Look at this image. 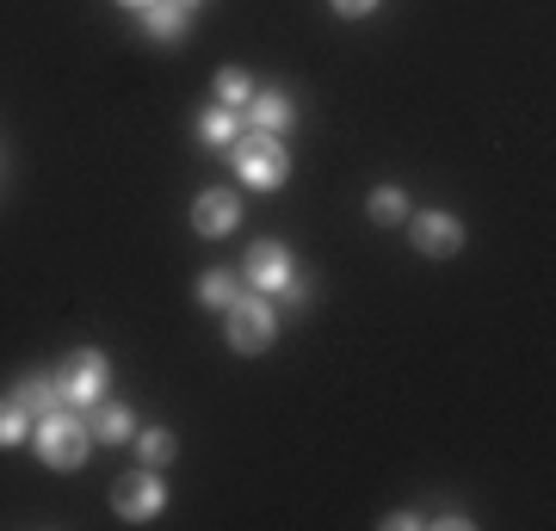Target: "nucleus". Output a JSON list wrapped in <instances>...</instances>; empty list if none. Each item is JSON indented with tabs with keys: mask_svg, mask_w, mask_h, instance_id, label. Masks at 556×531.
<instances>
[{
	"mask_svg": "<svg viewBox=\"0 0 556 531\" xmlns=\"http://www.w3.org/2000/svg\"><path fill=\"white\" fill-rule=\"evenodd\" d=\"M223 334H229V346L236 353H266L278 340V315H273V296H248L241 291L229 309H223Z\"/></svg>",
	"mask_w": 556,
	"mask_h": 531,
	"instance_id": "4",
	"label": "nucleus"
},
{
	"mask_svg": "<svg viewBox=\"0 0 556 531\" xmlns=\"http://www.w3.org/2000/svg\"><path fill=\"white\" fill-rule=\"evenodd\" d=\"M365 217L383 223V229H390V223H408V192H402V186H378V192L365 198Z\"/></svg>",
	"mask_w": 556,
	"mask_h": 531,
	"instance_id": "15",
	"label": "nucleus"
},
{
	"mask_svg": "<svg viewBox=\"0 0 556 531\" xmlns=\"http://www.w3.org/2000/svg\"><path fill=\"white\" fill-rule=\"evenodd\" d=\"M112 513H118L124 526H149V519H161L167 513V482H161L149 464L130 476H118V489H112Z\"/></svg>",
	"mask_w": 556,
	"mask_h": 531,
	"instance_id": "6",
	"label": "nucleus"
},
{
	"mask_svg": "<svg viewBox=\"0 0 556 531\" xmlns=\"http://www.w3.org/2000/svg\"><path fill=\"white\" fill-rule=\"evenodd\" d=\"M50 383H56V395L68 402V408H93V402L105 395V383H112V358H105L100 346H75V353L56 365Z\"/></svg>",
	"mask_w": 556,
	"mask_h": 531,
	"instance_id": "3",
	"label": "nucleus"
},
{
	"mask_svg": "<svg viewBox=\"0 0 556 531\" xmlns=\"http://www.w3.org/2000/svg\"><path fill=\"white\" fill-rule=\"evenodd\" d=\"M13 402H20V408L31 414V420H38L43 408H56L62 395H56V383H50V377H25L20 390H13Z\"/></svg>",
	"mask_w": 556,
	"mask_h": 531,
	"instance_id": "17",
	"label": "nucleus"
},
{
	"mask_svg": "<svg viewBox=\"0 0 556 531\" xmlns=\"http://www.w3.org/2000/svg\"><path fill=\"white\" fill-rule=\"evenodd\" d=\"M408 241L427 260H452V254H464V223L452 211H408Z\"/></svg>",
	"mask_w": 556,
	"mask_h": 531,
	"instance_id": "7",
	"label": "nucleus"
},
{
	"mask_svg": "<svg viewBox=\"0 0 556 531\" xmlns=\"http://www.w3.org/2000/svg\"><path fill=\"white\" fill-rule=\"evenodd\" d=\"M340 20H365V13H378V0H328Z\"/></svg>",
	"mask_w": 556,
	"mask_h": 531,
	"instance_id": "19",
	"label": "nucleus"
},
{
	"mask_svg": "<svg viewBox=\"0 0 556 531\" xmlns=\"http://www.w3.org/2000/svg\"><path fill=\"white\" fill-rule=\"evenodd\" d=\"M383 526H390V531H396V526H402V531H415V526H420V513H408V507H402V513H390Z\"/></svg>",
	"mask_w": 556,
	"mask_h": 531,
	"instance_id": "20",
	"label": "nucleus"
},
{
	"mask_svg": "<svg viewBox=\"0 0 556 531\" xmlns=\"http://www.w3.org/2000/svg\"><path fill=\"white\" fill-rule=\"evenodd\" d=\"M229 167H236V179L248 192H278L291 179V149L273 130H241L236 149H229Z\"/></svg>",
	"mask_w": 556,
	"mask_h": 531,
	"instance_id": "2",
	"label": "nucleus"
},
{
	"mask_svg": "<svg viewBox=\"0 0 556 531\" xmlns=\"http://www.w3.org/2000/svg\"><path fill=\"white\" fill-rule=\"evenodd\" d=\"M130 452L149 464V470H161V464H174V452H179V439L167 433V427H137V439H130Z\"/></svg>",
	"mask_w": 556,
	"mask_h": 531,
	"instance_id": "14",
	"label": "nucleus"
},
{
	"mask_svg": "<svg viewBox=\"0 0 556 531\" xmlns=\"http://www.w3.org/2000/svg\"><path fill=\"white\" fill-rule=\"evenodd\" d=\"M248 291V285H241V273H229V266H211V273L199 278V303L204 309H229V303H236V296Z\"/></svg>",
	"mask_w": 556,
	"mask_h": 531,
	"instance_id": "13",
	"label": "nucleus"
},
{
	"mask_svg": "<svg viewBox=\"0 0 556 531\" xmlns=\"http://www.w3.org/2000/svg\"><path fill=\"white\" fill-rule=\"evenodd\" d=\"M13 445H31V414L13 395H0V452H13Z\"/></svg>",
	"mask_w": 556,
	"mask_h": 531,
	"instance_id": "16",
	"label": "nucleus"
},
{
	"mask_svg": "<svg viewBox=\"0 0 556 531\" xmlns=\"http://www.w3.org/2000/svg\"><path fill=\"white\" fill-rule=\"evenodd\" d=\"M87 420H93V439H100V445H130V439H137V414H130V402L100 395V402L87 408Z\"/></svg>",
	"mask_w": 556,
	"mask_h": 531,
	"instance_id": "10",
	"label": "nucleus"
},
{
	"mask_svg": "<svg viewBox=\"0 0 556 531\" xmlns=\"http://www.w3.org/2000/svg\"><path fill=\"white\" fill-rule=\"evenodd\" d=\"M118 7H130V13H142V7H149V0H118Z\"/></svg>",
	"mask_w": 556,
	"mask_h": 531,
	"instance_id": "21",
	"label": "nucleus"
},
{
	"mask_svg": "<svg viewBox=\"0 0 556 531\" xmlns=\"http://www.w3.org/2000/svg\"><path fill=\"white\" fill-rule=\"evenodd\" d=\"M254 99V80H248V68H217V105H248Z\"/></svg>",
	"mask_w": 556,
	"mask_h": 531,
	"instance_id": "18",
	"label": "nucleus"
},
{
	"mask_svg": "<svg viewBox=\"0 0 556 531\" xmlns=\"http://www.w3.org/2000/svg\"><path fill=\"white\" fill-rule=\"evenodd\" d=\"M93 420H87V408H68V402H56V408H43L38 420H31V452H38L43 470H80L87 457H93Z\"/></svg>",
	"mask_w": 556,
	"mask_h": 531,
	"instance_id": "1",
	"label": "nucleus"
},
{
	"mask_svg": "<svg viewBox=\"0 0 556 531\" xmlns=\"http://www.w3.org/2000/svg\"><path fill=\"white\" fill-rule=\"evenodd\" d=\"M186 7H199V0H186Z\"/></svg>",
	"mask_w": 556,
	"mask_h": 531,
	"instance_id": "22",
	"label": "nucleus"
},
{
	"mask_svg": "<svg viewBox=\"0 0 556 531\" xmlns=\"http://www.w3.org/2000/svg\"><path fill=\"white\" fill-rule=\"evenodd\" d=\"M236 223H241V198L236 192H199V204H192V229H199L204 241H223V236H236Z\"/></svg>",
	"mask_w": 556,
	"mask_h": 531,
	"instance_id": "9",
	"label": "nucleus"
},
{
	"mask_svg": "<svg viewBox=\"0 0 556 531\" xmlns=\"http://www.w3.org/2000/svg\"><path fill=\"white\" fill-rule=\"evenodd\" d=\"M241 130H248V124H241V112H236V105H211V112L199 118V142H211V149H223V155L236 149V137H241Z\"/></svg>",
	"mask_w": 556,
	"mask_h": 531,
	"instance_id": "12",
	"label": "nucleus"
},
{
	"mask_svg": "<svg viewBox=\"0 0 556 531\" xmlns=\"http://www.w3.org/2000/svg\"><path fill=\"white\" fill-rule=\"evenodd\" d=\"M241 285L260 291V296H298V303H303L298 260H291L285 241H260V248H248V278H241Z\"/></svg>",
	"mask_w": 556,
	"mask_h": 531,
	"instance_id": "5",
	"label": "nucleus"
},
{
	"mask_svg": "<svg viewBox=\"0 0 556 531\" xmlns=\"http://www.w3.org/2000/svg\"><path fill=\"white\" fill-rule=\"evenodd\" d=\"M241 112H248V130H273V137H285V130L298 124V99L285 93V87H254V99H248Z\"/></svg>",
	"mask_w": 556,
	"mask_h": 531,
	"instance_id": "8",
	"label": "nucleus"
},
{
	"mask_svg": "<svg viewBox=\"0 0 556 531\" xmlns=\"http://www.w3.org/2000/svg\"><path fill=\"white\" fill-rule=\"evenodd\" d=\"M137 20H142V31H149L155 43H179L186 38V25H192V7H186V0H149Z\"/></svg>",
	"mask_w": 556,
	"mask_h": 531,
	"instance_id": "11",
	"label": "nucleus"
}]
</instances>
